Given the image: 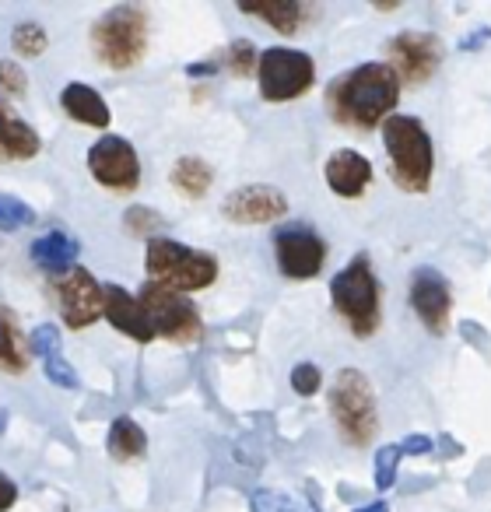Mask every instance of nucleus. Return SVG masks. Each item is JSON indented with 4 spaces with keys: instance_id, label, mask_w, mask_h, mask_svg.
<instances>
[{
    "instance_id": "nucleus-1",
    "label": "nucleus",
    "mask_w": 491,
    "mask_h": 512,
    "mask_svg": "<svg viewBox=\"0 0 491 512\" xmlns=\"http://www.w3.org/2000/svg\"><path fill=\"white\" fill-rule=\"evenodd\" d=\"M400 102V78L390 64H362L330 81L327 109L351 130L383 127Z\"/></svg>"
},
{
    "instance_id": "nucleus-2",
    "label": "nucleus",
    "mask_w": 491,
    "mask_h": 512,
    "mask_svg": "<svg viewBox=\"0 0 491 512\" xmlns=\"http://www.w3.org/2000/svg\"><path fill=\"white\" fill-rule=\"evenodd\" d=\"M330 299L355 337H372L383 323V295H379L376 271H372V260L365 253H358L344 271L334 274Z\"/></svg>"
},
{
    "instance_id": "nucleus-3",
    "label": "nucleus",
    "mask_w": 491,
    "mask_h": 512,
    "mask_svg": "<svg viewBox=\"0 0 491 512\" xmlns=\"http://www.w3.org/2000/svg\"><path fill=\"white\" fill-rule=\"evenodd\" d=\"M383 144L400 190L425 193L432 186L435 151H432V137L421 127V120H414V116H390L383 123Z\"/></svg>"
},
{
    "instance_id": "nucleus-4",
    "label": "nucleus",
    "mask_w": 491,
    "mask_h": 512,
    "mask_svg": "<svg viewBox=\"0 0 491 512\" xmlns=\"http://www.w3.org/2000/svg\"><path fill=\"white\" fill-rule=\"evenodd\" d=\"M144 267L155 278V285L169 288V292H204L218 281V260L211 253H200L190 249L176 239H155L148 242V253H144Z\"/></svg>"
},
{
    "instance_id": "nucleus-5",
    "label": "nucleus",
    "mask_w": 491,
    "mask_h": 512,
    "mask_svg": "<svg viewBox=\"0 0 491 512\" xmlns=\"http://www.w3.org/2000/svg\"><path fill=\"white\" fill-rule=\"evenodd\" d=\"M92 50L113 71H127L148 50V15L137 4L109 8L92 29Z\"/></svg>"
},
{
    "instance_id": "nucleus-6",
    "label": "nucleus",
    "mask_w": 491,
    "mask_h": 512,
    "mask_svg": "<svg viewBox=\"0 0 491 512\" xmlns=\"http://www.w3.org/2000/svg\"><path fill=\"white\" fill-rule=\"evenodd\" d=\"M330 414L337 421V432L344 435V442L351 446H365L372 442L379 428V411H376V393H372L369 379L358 369H341L330 386Z\"/></svg>"
},
{
    "instance_id": "nucleus-7",
    "label": "nucleus",
    "mask_w": 491,
    "mask_h": 512,
    "mask_svg": "<svg viewBox=\"0 0 491 512\" xmlns=\"http://www.w3.org/2000/svg\"><path fill=\"white\" fill-rule=\"evenodd\" d=\"M257 78H260V95H264L267 102H292L313 88L316 64L309 53L274 46V50L260 53Z\"/></svg>"
},
{
    "instance_id": "nucleus-8",
    "label": "nucleus",
    "mask_w": 491,
    "mask_h": 512,
    "mask_svg": "<svg viewBox=\"0 0 491 512\" xmlns=\"http://www.w3.org/2000/svg\"><path fill=\"white\" fill-rule=\"evenodd\" d=\"M148 313V323L155 330V337H165V341L176 344H197L200 334H204V323H200V313L186 295L169 292V288L148 281L144 292L137 295Z\"/></svg>"
},
{
    "instance_id": "nucleus-9",
    "label": "nucleus",
    "mask_w": 491,
    "mask_h": 512,
    "mask_svg": "<svg viewBox=\"0 0 491 512\" xmlns=\"http://www.w3.org/2000/svg\"><path fill=\"white\" fill-rule=\"evenodd\" d=\"M274 253H278L281 274L292 281L316 278L327 264V242L309 225H281L274 232Z\"/></svg>"
},
{
    "instance_id": "nucleus-10",
    "label": "nucleus",
    "mask_w": 491,
    "mask_h": 512,
    "mask_svg": "<svg viewBox=\"0 0 491 512\" xmlns=\"http://www.w3.org/2000/svg\"><path fill=\"white\" fill-rule=\"evenodd\" d=\"M88 169H92L95 183H102L106 190L130 193L141 183V158H137L134 144L123 137H102L88 151Z\"/></svg>"
},
{
    "instance_id": "nucleus-11",
    "label": "nucleus",
    "mask_w": 491,
    "mask_h": 512,
    "mask_svg": "<svg viewBox=\"0 0 491 512\" xmlns=\"http://www.w3.org/2000/svg\"><path fill=\"white\" fill-rule=\"evenodd\" d=\"M386 53L393 60V74L414 88L432 81V74L442 64V43L432 32H400L390 39Z\"/></svg>"
},
{
    "instance_id": "nucleus-12",
    "label": "nucleus",
    "mask_w": 491,
    "mask_h": 512,
    "mask_svg": "<svg viewBox=\"0 0 491 512\" xmlns=\"http://www.w3.org/2000/svg\"><path fill=\"white\" fill-rule=\"evenodd\" d=\"M60 313L71 330H85L95 320H102V285L95 281L92 271L74 267L71 274H64L57 285Z\"/></svg>"
},
{
    "instance_id": "nucleus-13",
    "label": "nucleus",
    "mask_w": 491,
    "mask_h": 512,
    "mask_svg": "<svg viewBox=\"0 0 491 512\" xmlns=\"http://www.w3.org/2000/svg\"><path fill=\"white\" fill-rule=\"evenodd\" d=\"M221 211L232 225H271V221H281L288 214V197L278 186L253 183L228 193Z\"/></svg>"
},
{
    "instance_id": "nucleus-14",
    "label": "nucleus",
    "mask_w": 491,
    "mask_h": 512,
    "mask_svg": "<svg viewBox=\"0 0 491 512\" xmlns=\"http://www.w3.org/2000/svg\"><path fill=\"white\" fill-rule=\"evenodd\" d=\"M449 306H453V299H449L446 278H442L439 271H432V267H418V271L411 274V309L418 313V320L425 323L428 334H435V337L446 334Z\"/></svg>"
},
{
    "instance_id": "nucleus-15",
    "label": "nucleus",
    "mask_w": 491,
    "mask_h": 512,
    "mask_svg": "<svg viewBox=\"0 0 491 512\" xmlns=\"http://www.w3.org/2000/svg\"><path fill=\"white\" fill-rule=\"evenodd\" d=\"M102 316L113 323L120 334L134 337L137 344L155 341V330L148 323V313H144L141 299H134L130 292H123L120 285H106L102 288Z\"/></svg>"
},
{
    "instance_id": "nucleus-16",
    "label": "nucleus",
    "mask_w": 491,
    "mask_h": 512,
    "mask_svg": "<svg viewBox=\"0 0 491 512\" xmlns=\"http://www.w3.org/2000/svg\"><path fill=\"white\" fill-rule=\"evenodd\" d=\"M323 176H327V186L344 200H355L365 193V186L372 183V162L358 151L344 148L334 151L323 165Z\"/></svg>"
},
{
    "instance_id": "nucleus-17",
    "label": "nucleus",
    "mask_w": 491,
    "mask_h": 512,
    "mask_svg": "<svg viewBox=\"0 0 491 512\" xmlns=\"http://www.w3.org/2000/svg\"><path fill=\"white\" fill-rule=\"evenodd\" d=\"M32 260H36L39 271L53 274V278H64V274L74 271V260H78V242L67 232L53 228V232L39 235L32 242Z\"/></svg>"
},
{
    "instance_id": "nucleus-18",
    "label": "nucleus",
    "mask_w": 491,
    "mask_h": 512,
    "mask_svg": "<svg viewBox=\"0 0 491 512\" xmlns=\"http://www.w3.org/2000/svg\"><path fill=\"white\" fill-rule=\"evenodd\" d=\"M60 106H64V113L71 116V120L85 123V127L106 130L109 120H113L106 99H102L92 85H81V81H71V85L64 88V95H60Z\"/></svg>"
},
{
    "instance_id": "nucleus-19",
    "label": "nucleus",
    "mask_w": 491,
    "mask_h": 512,
    "mask_svg": "<svg viewBox=\"0 0 491 512\" xmlns=\"http://www.w3.org/2000/svg\"><path fill=\"white\" fill-rule=\"evenodd\" d=\"M36 155H39V134L0 102V158L4 162H29Z\"/></svg>"
},
{
    "instance_id": "nucleus-20",
    "label": "nucleus",
    "mask_w": 491,
    "mask_h": 512,
    "mask_svg": "<svg viewBox=\"0 0 491 512\" xmlns=\"http://www.w3.org/2000/svg\"><path fill=\"white\" fill-rule=\"evenodd\" d=\"M239 11H242V15L267 22L271 29H278L281 36H292V32H299L302 18H306V11H302L299 0H267V4H246V0H242Z\"/></svg>"
},
{
    "instance_id": "nucleus-21",
    "label": "nucleus",
    "mask_w": 491,
    "mask_h": 512,
    "mask_svg": "<svg viewBox=\"0 0 491 512\" xmlns=\"http://www.w3.org/2000/svg\"><path fill=\"white\" fill-rule=\"evenodd\" d=\"M106 449H109V456H113V460H120V463L141 460L144 449H148V435H144V428L137 425L134 418L120 414V418H116L113 425H109Z\"/></svg>"
},
{
    "instance_id": "nucleus-22",
    "label": "nucleus",
    "mask_w": 491,
    "mask_h": 512,
    "mask_svg": "<svg viewBox=\"0 0 491 512\" xmlns=\"http://www.w3.org/2000/svg\"><path fill=\"white\" fill-rule=\"evenodd\" d=\"M211 183H214V172L204 158L183 155L172 165V186H176L179 193H186V197H193V200L204 197V193L211 190Z\"/></svg>"
},
{
    "instance_id": "nucleus-23",
    "label": "nucleus",
    "mask_w": 491,
    "mask_h": 512,
    "mask_svg": "<svg viewBox=\"0 0 491 512\" xmlns=\"http://www.w3.org/2000/svg\"><path fill=\"white\" fill-rule=\"evenodd\" d=\"M29 351H25L22 330H18L15 316L0 306V369L4 372H25Z\"/></svg>"
},
{
    "instance_id": "nucleus-24",
    "label": "nucleus",
    "mask_w": 491,
    "mask_h": 512,
    "mask_svg": "<svg viewBox=\"0 0 491 512\" xmlns=\"http://www.w3.org/2000/svg\"><path fill=\"white\" fill-rule=\"evenodd\" d=\"M257 60H260L257 46H253L250 39H235V43L218 57V67H225L232 78H250V74L257 71Z\"/></svg>"
},
{
    "instance_id": "nucleus-25",
    "label": "nucleus",
    "mask_w": 491,
    "mask_h": 512,
    "mask_svg": "<svg viewBox=\"0 0 491 512\" xmlns=\"http://www.w3.org/2000/svg\"><path fill=\"white\" fill-rule=\"evenodd\" d=\"M250 505H253V512H320V509H313L309 502H302V498L288 495V491H278V488L253 491Z\"/></svg>"
},
{
    "instance_id": "nucleus-26",
    "label": "nucleus",
    "mask_w": 491,
    "mask_h": 512,
    "mask_svg": "<svg viewBox=\"0 0 491 512\" xmlns=\"http://www.w3.org/2000/svg\"><path fill=\"white\" fill-rule=\"evenodd\" d=\"M11 46H15L18 57H43L46 46H50V39H46L43 25L22 22V25H15V32H11Z\"/></svg>"
},
{
    "instance_id": "nucleus-27",
    "label": "nucleus",
    "mask_w": 491,
    "mask_h": 512,
    "mask_svg": "<svg viewBox=\"0 0 491 512\" xmlns=\"http://www.w3.org/2000/svg\"><path fill=\"white\" fill-rule=\"evenodd\" d=\"M25 225H36V211L25 200L0 193V232H18Z\"/></svg>"
},
{
    "instance_id": "nucleus-28",
    "label": "nucleus",
    "mask_w": 491,
    "mask_h": 512,
    "mask_svg": "<svg viewBox=\"0 0 491 512\" xmlns=\"http://www.w3.org/2000/svg\"><path fill=\"white\" fill-rule=\"evenodd\" d=\"M123 225H127L130 235H151V239H155V232L165 221H162V214L151 211V207H130V211L123 214Z\"/></svg>"
},
{
    "instance_id": "nucleus-29",
    "label": "nucleus",
    "mask_w": 491,
    "mask_h": 512,
    "mask_svg": "<svg viewBox=\"0 0 491 512\" xmlns=\"http://www.w3.org/2000/svg\"><path fill=\"white\" fill-rule=\"evenodd\" d=\"M43 372H46V379H50L53 386H64V390H78V372L71 369V362L64 358V351H57V355L43 358Z\"/></svg>"
},
{
    "instance_id": "nucleus-30",
    "label": "nucleus",
    "mask_w": 491,
    "mask_h": 512,
    "mask_svg": "<svg viewBox=\"0 0 491 512\" xmlns=\"http://www.w3.org/2000/svg\"><path fill=\"white\" fill-rule=\"evenodd\" d=\"M400 446H383L376 453V488L386 491L393 481H397V467H400Z\"/></svg>"
},
{
    "instance_id": "nucleus-31",
    "label": "nucleus",
    "mask_w": 491,
    "mask_h": 512,
    "mask_svg": "<svg viewBox=\"0 0 491 512\" xmlns=\"http://www.w3.org/2000/svg\"><path fill=\"white\" fill-rule=\"evenodd\" d=\"M320 386H323V372L313 362H302L292 369V390L299 397H313V393H320Z\"/></svg>"
},
{
    "instance_id": "nucleus-32",
    "label": "nucleus",
    "mask_w": 491,
    "mask_h": 512,
    "mask_svg": "<svg viewBox=\"0 0 491 512\" xmlns=\"http://www.w3.org/2000/svg\"><path fill=\"white\" fill-rule=\"evenodd\" d=\"M25 88H29V78H25V71L15 64V60H0V92L15 95V99H22Z\"/></svg>"
},
{
    "instance_id": "nucleus-33",
    "label": "nucleus",
    "mask_w": 491,
    "mask_h": 512,
    "mask_svg": "<svg viewBox=\"0 0 491 512\" xmlns=\"http://www.w3.org/2000/svg\"><path fill=\"white\" fill-rule=\"evenodd\" d=\"M29 348L36 351L39 358L57 355V351H60V334H57V327H50V323H43V327H36V334H32Z\"/></svg>"
},
{
    "instance_id": "nucleus-34",
    "label": "nucleus",
    "mask_w": 491,
    "mask_h": 512,
    "mask_svg": "<svg viewBox=\"0 0 491 512\" xmlns=\"http://www.w3.org/2000/svg\"><path fill=\"white\" fill-rule=\"evenodd\" d=\"M400 453H407V456L432 453V439H428V435H407V439L400 442Z\"/></svg>"
},
{
    "instance_id": "nucleus-35",
    "label": "nucleus",
    "mask_w": 491,
    "mask_h": 512,
    "mask_svg": "<svg viewBox=\"0 0 491 512\" xmlns=\"http://www.w3.org/2000/svg\"><path fill=\"white\" fill-rule=\"evenodd\" d=\"M15 502H18V484L0 470V512H8Z\"/></svg>"
},
{
    "instance_id": "nucleus-36",
    "label": "nucleus",
    "mask_w": 491,
    "mask_h": 512,
    "mask_svg": "<svg viewBox=\"0 0 491 512\" xmlns=\"http://www.w3.org/2000/svg\"><path fill=\"white\" fill-rule=\"evenodd\" d=\"M355 512H390V509H386V502H369V505H358Z\"/></svg>"
}]
</instances>
